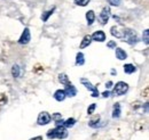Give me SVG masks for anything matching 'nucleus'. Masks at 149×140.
Returning a JSON list of instances; mask_svg holds the SVG:
<instances>
[{
    "label": "nucleus",
    "instance_id": "nucleus-1",
    "mask_svg": "<svg viewBox=\"0 0 149 140\" xmlns=\"http://www.w3.org/2000/svg\"><path fill=\"white\" fill-rule=\"evenodd\" d=\"M47 137L49 139H64L68 137V131L64 126H56L47 132Z\"/></svg>",
    "mask_w": 149,
    "mask_h": 140
},
{
    "label": "nucleus",
    "instance_id": "nucleus-2",
    "mask_svg": "<svg viewBox=\"0 0 149 140\" xmlns=\"http://www.w3.org/2000/svg\"><path fill=\"white\" fill-rule=\"evenodd\" d=\"M123 41L127 42L129 45H135L138 42V34L136 32H134L131 29H126L125 27V32L123 35Z\"/></svg>",
    "mask_w": 149,
    "mask_h": 140
},
{
    "label": "nucleus",
    "instance_id": "nucleus-3",
    "mask_svg": "<svg viewBox=\"0 0 149 140\" xmlns=\"http://www.w3.org/2000/svg\"><path fill=\"white\" fill-rule=\"evenodd\" d=\"M127 90H129V84L125 83V82H123V81H119L113 87L112 93L116 95V96H123V95H125L127 92Z\"/></svg>",
    "mask_w": 149,
    "mask_h": 140
},
{
    "label": "nucleus",
    "instance_id": "nucleus-4",
    "mask_svg": "<svg viewBox=\"0 0 149 140\" xmlns=\"http://www.w3.org/2000/svg\"><path fill=\"white\" fill-rule=\"evenodd\" d=\"M124 32H125V26L123 25H113L110 29V33L117 39H123Z\"/></svg>",
    "mask_w": 149,
    "mask_h": 140
},
{
    "label": "nucleus",
    "instance_id": "nucleus-5",
    "mask_svg": "<svg viewBox=\"0 0 149 140\" xmlns=\"http://www.w3.org/2000/svg\"><path fill=\"white\" fill-rule=\"evenodd\" d=\"M80 82H81V84L86 88V89H88L90 91H92V97H95V98H96V97H99V96H100L97 88L94 87L93 84H92L88 80H86V79H81V80H80Z\"/></svg>",
    "mask_w": 149,
    "mask_h": 140
},
{
    "label": "nucleus",
    "instance_id": "nucleus-6",
    "mask_svg": "<svg viewBox=\"0 0 149 140\" xmlns=\"http://www.w3.org/2000/svg\"><path fill=\"white\" fill-rule=\"evenodd\" d=\"M109 17H110V8H109V7H104V8L101 10V13H100L99 22H100L102 25H104V24H107V22L109 21Z\"/></svg>",
    "mask_w": 149,
    "mask_h": 140
},
{
    "label": "nucleus",
    "instance_id": "nucleus-7",
    "mask_svg": "<svg viewBox=\"0 0 149 140\" xmlns=\"http://www.w3.org/2000/svg\"><path fill=\"white\" fill-rule=\"evenodd\" d=\"M51 120H52V117H51V115L47 112H41L38 115L37 122L39 125H46V124H48V123L51 122Z\"/></svg>",
    "mask_w": 149,
    "mask_h": 140
},
{
    "label": "nucleus",
    "instance_id": "nucleus-8",
    "mask_svg": "<svg viewBox=\"0 0 149 140\" xmlns=\"http://www.w3.org/2000/svg\"><path fill=\"white\" fill-rule=\"evenodd\" d=\"M30 40H31V33H30V30L28 29V27H25L24 29V31H23V33L21 35V38H19V42L21 45H26V43H29L30 42Z\"/></svg>",
    "mask_w": 149,
    "mask_h": 140
},
{
    "label": "nucleus",
    "instance_id": "nucleus-9",
    "mask_svg": "<svg viewBox=\"0 0 149 140\" xmlns=\"http://www.w3.org/2000/svg\"><path fill=\"white\" fill-rule=\"evenodd\" d=\"M92 40L94 41H99V42H103L106 40V33L103 31H95L93 34L91 35Z\"/></svg>",
    "mask_w": 149,
    "mask_h": 140
},
{
    "label": "nucleus",
    "instance_id": "nucleus-10",
    "mask_svg": "<svg viewBox=\"0 0 149 140\" xmlns=\"http://www.w3.org/2000/svg\"><path fill=\"white\" fill-rule=\"evenodd\" d=\"M64 92H65V96H68V97H74L77 95V89L71 83H69V84L65 86Z\"/></svg>",
    "mask_w": 149,
    "mask_h": 140
},
{
    "label": "nucleus",
    "instance_id": "nucleus-11",
    "mask_svg": "<svg viewBox=\"0 0 149 140\" xmlns=\"http://www.w3.org/2000/svg\"><path fill=\"white\" fill-rule=\"evenodd\" d=\"M116 49V58H118L119 60H124L127 58V54L125 53V50H123L122 48H115Z\"/></svg>",
    "mask_w": 149,
    "mask_h": 140
},
{
    "label": "nucleus",
    "instance_id": "nucleus-12",
    "mask_svg": "<svg viewBox=\"0 0 149 140\" xmlns=\"http://www.w3.org/2000/svg\"><path fill=\"white\" fill-rule=\"evenodd\" d=\"M91 42H92V38H91V35H85L84 36V39L81 40V43H80V49H84V48H86V47H88L90 45H91Z\"/></svg>",
    "mask_w": 149,
    "mask_h": 140
},
{
    "label": "nucleus",
    "instance_id": "nucleus-13",
    "mask_svg": "<svg viewBox=\"0 0 149 140\" xmlns=\"http://www.w3.org/2000/svg\"><path fill=\"white\" fill-rule=\"evenodd\" d=\"M65 92L64 90H56L55 93H54V98H55L57 102H63L65 99Z\"/></svg>",
    "mask_w": 149,
    "mask_h": 140
},
{
    "label": "nucleus",
    "instance_id": "nucleus-14",
    "mask_svg": "<svg viewBox=\"0 0 149 140\" xmlns=\"http://www.w3.org/2000/svg\"><path fill=\"white\" fill-rule=\"evenodd\" d=\"M119 116H120V105L117 103L113 105V108H112V117L119 119Z\"/></svg>",
    "mask_w": 149,
    "mask_h": 140
},
{
    "label": "nucleus",
    "instance_id": "nucleus-15",
    "mask_svg": "<svg viewBox=\"0 0 149 140\" xmlns=\"http://www.w3.org/2000/svg\"><path fill=\"white\" fill-rule=\"evenodd\" d=\"M86 19H87V24L88 25H92L95 21V14H94L93 10H88L86 13Z\"/></svg>",
    "mask_w": 149,
    "mask_h": 140
},
{
    "label": "nucleus",
    "instance_id": "nucleus-16",
    "mask_svg": "<svg viewBox=\"0 0 149 140\" xmlns=\"http://www.w3.org/2000/svg\"><path fill=\"white\" fill-rule=\"evenodd\" d=\"M58 81H60L62 84H64V86H67V84L70 83L69 78H68V75H67L65 73H61V74H58Z\"/></svg>",
    "mask_w": 149,
    "mask_h": 140
},
{
    "label": "nucleus",
    "instance_id": "nucleus-17",
    "mask_svg": "<svg viewBox=\"0 0 149 140\" xmlns=\"http://www.w3.org/2000/svg\"><path fill=\"white\" fill-rule=\"evenodd\" d=\"M99 124H100V116H99V115L92 117V119L90 120V122H88V125H90L91 128H97Z\"/></svg>",
    "mask_w": 149,
    "mask_h": 140
},
{
    "label": "nucleus",
    "instance_id": "nucleus-18",
    "mask_svg": "<svg viewBox=\"0 0 149 140\" xmlns=\"http://www.w3.org/2000/svg\"><path fill=\"white\" fill-rule=\"evenodd\" d=\"M84 63H85V59H84V54L78 53V54H77V56H76V65L81 66V65H84Z\"/></svg>",
    "mask_w": 149,
    "mask_h": 140
},
{
    "label": "nucleus",
    "instance_id": "nucleus-19",
    "mask_svg": "<svg viewBox=\"0 0 149 140\" xmlns=\"http://www.w3.org/2000/svg\"><path fill=\"white\" fill-rule=\"evenodd\" d=\"M135 71H136L135 66L132 65V64H125V65H124V72H125L126 74H132V73H134Z\"/></svg>",
    "mask_w": 149,
    "mask_h": 140
},
{
    "label": "nucleus",
    "instance_id": "nucleus-20",
    "mask_svg": "<svg viewBox=\"0 0 149 140\" xmlns=\"http://www.w3.org/2000/svg\"><path fill=\"white\" fill-rule=\"evenodd\" d=\"M12 74H13V76L14 78H19V75H21V67H19V65H13V67H12Z\"/></svg>",
    "mask_w": 149,
    "mask_h": 140
},
{
    "label": "nucleus",
    "instance_id": "nucleus-21",
    "mask_svg": "<svg viewBox=\"0 0 149 140\" xmlns=\"http://www.w3.org/2000/svg\"><path fill=\"white\" fill-rule=\"evenodd\" d=\"M54 10H55V7H53L52 9H49V10H47V12L42 13V15H41V19H42V22H47L48 17L53 14V12H54Z\"/></svg>",
    "mask_w": 149,
    "mask_h": 140
},
{
    "label": "nucleus",
    "instance_id": "nucleus-22",
    "mask_svg": "<svg viewBox=\"0 0 149 140\" xmlns=\"http://www.w3.org/2000/svg\"><path fill=\"white\" fill-rule=\"evenodd\" d=\"M74 124H76V120L74 117H70V119H68L65 122L63 123V126L64 128H72Z\"/></svg>",
    "mask_w": 149,
    "mask_h": 140
},
{
    "label": "nucleus",
    "instance_id": "nucleus-23",
    "mask_svg": "<svg viewBox=\"0 0 149 140\" xmlns=\"http://www.w3.org/2000/svg\"><path fill=\"white\" fill-rule=\"evenodd\" d=\"M33 72L36 73V74H41L42 72H44V66L41 65V64H36L35 66H33Z\"/></svg>",
    "mask_w": 149,
    "mask_h": 140
},
{
    "label": "nucleus",
    "instance_id": "nucleus-24",
    "mask_svg": "<svg viewBox=\"0 0 149 140\" xmlns=\"http://www.w3.org/2000/svg\"><path fill=\"white\" fill-rule=\"evenodd\" d=\"M88 2H90V0H74V3L77 6H81V7L88 5Z\"/></svg>",
    "mask_w": 149,
    "mask_h": 140
},
{
    "label": "nucleus",
    "instance_id": "nucleus-25",
    "mask_svg": "<svg viewBox=\"0 0 149 140\" xmlns=\"http://www.w3.org/2000/svg\"><path fill=\"white\" fill-rule=\"evenodd\" d=\"M142 39H143L145 43H146V45H148V43H149V31H148V30H145L143 35H142Z\"/></svg>",
    "mask_w": 149,
    "mask_h": 140
},
{
    "label": "nucleus",
    "instance_id": "nucleus-26",
    "mask_svg": "<svg viewBox=\"0 0 149 140\" xmlns=\"http://www.w3.org/2000/svg\"><path fill=\"white\" fill-rule=\"evenodd\" d=\"M51 117H52V119H53L55 122H57V121H61V120H62V115H61L60 113H54V114H53Z\"/></svg>",
    "mask_w": 149,
    "mask_h": 140
},
{
    "label": "nucleus",
    "instance_id": "nucleus-27",
    "mask_svg": "<svg viewBox=\"0 0 149 140\" xmlns=\"http://www.w3.org/2000/svg\"><path fill=\"white\" fill-rule=\"evenodd\" d=\"M6 103H7V97H6V95L0 93V106L5 105Z\"/></svg>",
    "mask_w": 149,
    "mask_h": 140
},
{
    "label": "nucleus",
    "instance_id": "nucleus-28",
    "mask_svg": "<svg viewBox=\"0 0 149 140\" xmlns=\"http://www.w3.org/2000/svg\"><path fill=\"white\" fill-rule=\"evenodd\" d=\"M95 108H96V104H91V106L87 108V113L91 115V114H93L94 110H95Z\"/></svg>",
    "mask_w": 149,
    "mask_h": 140
},
{
    "label": "nucleus",
    "instance_id": "nucleus-29",
    "mask_svg": "<svg viewBox=\"0 0 149 140\" xmlns=\"http://www.w3.org/2000/svg\"><path fill=\"white\" fill-rule=\"evenodd\" d=\"M108 2L111 5V6H119L122 0H108Z\"/></svg>",
    "mask_w": 149,
    "mask_h": 140
},
{
    "label": "nucleus",
    "instance_id": "nucleus-30",
    "mask_svg": "<svg viewBox=\"0 0 149 140\" xmlns=\"http://www.w3.org/2000/svg\"><path fill=\"white\" fill-rule=\"evenodd\" d=\"M107 47H108L109 49H115V48H116V42H115L113 40L109 41V42L107 43Z\"/></svg>",
    "mask_w": 149,
    "mask_h": 140
},
{
    "label": "nucleus",
    "instance_id": "nucleus-31",
    "mask_svg": "<svg viewBox=\"0 0 149 140\" xmlns=\"http://www.w3.org/2000/svg\"><path fill=\"white\" fill-rule=\"evenodd\" d=\"M148 91H149V89H148V87H147L146 89H145V91H142V92H141V96H142V97H145L146 99L148 98Z\"/></svg>",
    "mask_w": 149,
    "mask_h": 140
},
{
    "label": "nucleus",
    "instance_id": "nucleus-32",
    "mask_svg": "<svg viewBox=\"0 0 149 140\" xmlns=\"http://www.w3.org/2000/svg\"><path fill=\"white\" fill-rule=\"evenodd\" d=\"M102 96H103L104 98H107V97H109V96H110V92H109V91H104V92L102 93Z\"/></svg>",
    "mask_w": 149,
    "mask_h": 140
},
{
    "label": "nucleus",
    "instance_id": "nucleus-33",
    "mask_svg": "<svg viewBox=\"0 0 149 140\" xmlns=\"http://www.w3.org/2000/svg\"><path fill=\"white\" fill-rule=\"evenodd\" d=\"M30 140H42V137H40V136H38V137H35V138H31Z\"/></svg>",
    "mask_w": 149,
    "mask_h": 140
},
{
    "label": "nucleus",
    "instance_id": "nucleus-34",
    "mask_svg": "<svg viewBox=\"0 0 149 140\" xmlns=\"http://www.w3.org/2000/svg\"><path fill=\"white\" fill-rule=\"evenodd\" d=\"M111 86H112V82H111V81H108V83L106 84V87H107V88H111Z\"/></svg>",
    "mask_w": 149,
    "mask_h": 140
}]
</instances>
